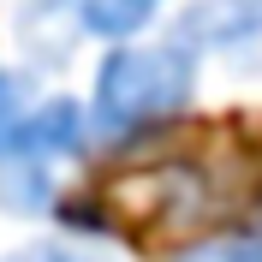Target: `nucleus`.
<instances>
[{
    "label": "nucleus",
    "instance_id": "1",
    "mask_svg": "<svg viewBox=\"0 0 262 262\" xmlns=\"http://www.w3.org/2000/svg\"><path fill=\"white\" fill-rule=\"evenodd\" d=\"M196 83H203V54L179 30L107 42L83 96L96 149H143L149 137L173 131L196 107Z\"/></svg>",
    "mask_w": 262,
    "mask_h": 262
},
{
    "label": "nucleus",
    "instance_id": "2",
    "mask_svg": "<svg viewBox=\"0 0 262 262\" xmlns=\"http://www.w3.org/2000/svg\"><path fill=\"white\" fill-rule=\"evenodd\" d=\"M90 149H96L90 107H83L78 96H60V90H54V96H36L30 107H24L12 143L0 149V155H18V161H36V167L66 173V167H78Z\"/></svg>",
    "mask_w": 262,
    "mask_h": 262
},
{
    "label": "nucleus",
    "instance_id": "3",
    "mask_svg": "<svg viewBox=\"0 0 262 262\" xmlns=\"http://www.w3.org/2000/svg\"><path fill=\"white\" fill-rule=\"evenodd\" d=\"M173 30L196 54L250 60V54H262V0H191Z\"/></svg>",
    "mask_w": 262,
    "mask_h": 262
},
{
    "label": "nucleus",
    "instance_id": "4",
    "mask_svg": "<svg viewBox=\"0 0 262 262\" xmlns=\"http://www.w3.org/2000/svg\"><path fill=\"white\" fill-rule=\"evenodd\" d=\"M78 12H72V0H24L18 6V48H24V60L36 66H66V54L78 48Z\"/></svg>",
    "mask_w": 262,
    "mask_h": 262
},
{
    "label": "nucleus",
    "instance_id": "5",
    "mask_svg": "<svg viewBox=\"0 0 262 262\" xmlns=\"http://www.w3.org/2000/svg\"><path fill=\"white\" fill-rule=\"evenodd\" d=\"M173 0H72L83 36L90 42H131V36H149L161 24V12Z\"/></svg>",
    "mask_w": 262,
    "mask_h": 262
},
{
    "label": "nucleus",
    "instance_id": "6",
    "mask_svg": "<svg viewBox=\"0 0 262 262\" xmlns=\"http://www.w3.org/2000/svg\"><path fill=\"white\" fill-rule=\"evenodd\" d=\"M0 262H114V256L83 232H36L24 245L0 250Z\"/></svg>",
    "mask_w": 262,
    "mask_h": 262
},
{
    "label": "nucleus",
    "instance_id": "7",
    "mask_svg": "<svg viewBox=\"0 0 262 262\" xmlns=\"http://www.w3.org/2000/svg\"><path fill=\"white\" fill-rule=\"evenodd\" d=\"M24 107H30V90H24V72H12V66H0V149L12 143L18 119H24Z\"/></svg>",
    "mask_w": 262,
    "mask_h": 262
},
{
    "label": "nucleus",
    "instance_id": "8",
    "mask_svg": "<svg viewBox=\"0 0 262 262\" xmlns=\"http://www.w3.org/2000/svg\"><path fill=\"white\" fill-rule=\"evenodd\" d=\"M250 227H256V238H262V214H256V221H250Z\"/></svg>",
    "mask_w": 262,
    "mask_h": 262
}]
</instances>
